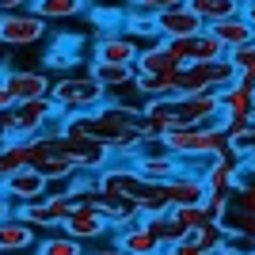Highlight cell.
Returning <instances> with one entry per match:
<instances>
[{
    "mask_svg": "<svg viewBox=\"0 0 255 255\" xmlns=\"http://www.w3.org/2000/svg\"><path fill=\"white\" fill-rule=\"evenodd\" d=\"M160 149L171 152L175 160L183 156H202V152H225L229 149V137H225V118H210L202 126H175L160 133Z\"/></svg>",
    "mask_w": 255,
    "mask_h": 255,
    "instance_id": "obj_1",
    "label": "cell"
},
{
    "mask_svg": "<svg viewBox=\"0 0 255 255\" xmlns=\"http://www.w3.org/2000/svg\"><path fill=\"white\" fill-rule=\"evenodd\" d=\"M50 103L57 107V115L76 118V115H88V111H99L107 103V88L92 73H76L50 88Z\"/></svg>",
    "mask_w": 255,
    "mask_h": 255,
    "instance_id": "obj_2",
    "label": "cell"
},
{
    "mask_svg": "<svg viewBox=\"0 0 255 255\" xmlns=\"http://www.w3.org/2000/svg\"><path fill=\"white\" fill-rule=\"evenodd\" d=\"M236 84V69L229 57L206 65H183L175 73V96H194V92H225Z\"/></svg>",
    "mask_w": 255,
    "mask_h": 255,
    "instance_id": "obj_3",
    "label": "cell"
},
{
    "mask_svg": "<svg viewBox=\"0 0 255 255\" xmlns=\"http://www.w3.org/2000/svg\"><path fill=\"white\" fill-rule=\"evenodd\" d=\"M57 115V107L50 99H34V103H15L0 115V126L11 141H31L46 129V122Z\"/></svg>",
    "mask_w": 255,
    "mask_h": 255,
    "instance_id": "obj_4",
    "label": "cell"
},
{
    "mask_svg": "<svg viewBox=\"0 0 255 255\" xmlns=\"http://www.w3.org/2000/svg\"><path fill=\"white\" fill-rule=\"evenodd\" d=\"M46 38V19L34 11H4L0 15V46L4 50H19V46H34Z\"/></svg>",
    "mask_w": 255,
    "mask_h": 255,
    "instance_id": "obj_5",
    "label": "cell"
},
{
    "mask_svg": "<svg viewBox=\"0 0 255 255\" xmlns=\"http://www.w3.org/2000/svg\"><path fill=\"white\" fill-rule=\"evenodd\" d=\"M0 84L8 88L11 107L15 103H34V99H50V76L34 73V69H4L0 73Z\"/></svg>",
    "mask_w": 255,
    "mask_h": 255,
    "instance_id": "obj_6",
    "label": "cell"
},
{
    "mask_svg": "<svg viewBox=\"0 0 255 255\" xmlns=\"http://www.w3.org/2000/svg\"><path fill=\"white\" fill-rule=\"evenodd\" d=\"M73 213V198L65 194H46L42 202H27V206H15V217L27 221L31 229H61V221Z\"/></svg>",
    "mask_w": 255,
    "mask_h": 255,
    "instance_id": "obj_7",
    "label": "cell"
},
{
    "mask_svg": "<svg viewBox=\"0 0 255 255\" xmlns=\"http://www.w3.org/2000/svg\"><path fill=\"white\" fill-rule=\"evenodd\" d=\"M61 149L76 160V168L80 171H99L111 160V149L99 145L96 137H88V133H76V129H61Z\"/></svg>",
    "mask_w": 255,
    "mask_h": 255,
    "instance_id": "obj_8",
    "label": "cell"
},
{
    "mask_svg": "<svg viewBox=\"0 0 255 255\" xmlns=\"http://www.w3.org/2000/svg\"><path fill=\"white\" fill-rule=\"evenodd\" d=\"M61 229H65V236H73V240H99V236H107V217L96 210L92 202H73V213L61 221Z\"/></svg>",
    "mask_w": 255,
    "mask_h": 255,
    "instance_id": "obj_9",
    "label": "cell"
},
{
    "mask_svg": "<svg viewBox=\"0 0 255 255\" xmlns=\"http://www.w3.org/2000/svg\"><path fill=\"white\" fill-rule=\"evenodd\" d=\"M0 191L8 194L15 206H27V202H42L46 194H50V183H46L34 168H19L15 175H8V179L0 183Z\"/></svg>",
    "mask_w": 255,
    "mask_h": 255,
    "instance_id": "obj_10",
    "label": "cell"
},
{
    "mask_svg": "<svg viewBox=\"0 0 255 255\" xmlns=\"http://www.w3.org/2000/svg\"><path fill=\"white\" fill-rule=\"evenodd\" d=\"M206 31L225 46V53H236V50H244V46L255 42V23L248 19L244 11H240V15H229V19H221V23H210Z\"/></svg>",
    "mask_w": 255,
    "mask_h": 255,
    "instance_id": "obj_11",
    "label": "cell"
},
{
    "mask_svg": "<svg viewBox=\"0 0 255 255\" xmlns=\"http://www.w3.org/2000/svg\"><path fill=\"white\" fill-rule=\"evenodd\" d=\"M206 23L194 15L187 4H179V8H168L156 15V34L160 38H194V34H202Z\"/></svg>",
    "mask_w": 255,
    "mask_h": 255,
    "instance_id": "obj_12",
    "label": "cell"
},
{
    "mask_svg": "<svg viewBox=\"0 0 255 255\" xmlns=\"http://www.w3.org/2000/svg\"><path fill=\"white\" fill-rule=\"evenodd\" d=\"M137 53H141V46L129 34H103L96 42V61H103V65H133Z\"/></svg>",
    "mask_w": 255,
    "mask_h": 255,
    "instance_id": "obj_13",
    "label": "cell"
},
{
    "mask_svg": "<svg viewBox=\"0 0 255 255\" xmlns=\"http://www.w3.org/2000/svg\"><path fill=\"white\" fill-rule=\"evenodd\" d=\"M160 187H164L168 206H198L206 198V183L202 179H191V175H171V179L160 183Z\"/></svg>",
    "mask_w": 255,
    "mask_h": 255,
    "instance_id": "obj_14",
    "label": "cell"
},
{
    "mask_svg": "<svg viewBox=\"0 0 255 255\" xmlns=\"http://www.w3.org/2000/svg\"><path fill=\"white\" fill-rule=\"evenodd\" d=\"M252 107H255V92L244 84H233L221 92V118L225 122H248L252 118Z\"/></svg>",
    "mask_w": 255,
    "mask_h": 255,
    "instance_id": "obj_15",
    "label": "cell"
},
{
    "mask_svg": "<svg viewBox=\"0 0 255 255\" xmlns=\"http://www.w3.org/2000/svg\"><path fill=\"white\" fill-rule=\"evenodd\" d=\"M115 248H118V252H126V255H156L160 252L156 236L145 229V221H137V225H129V229H122V233H115Z\"/></svg>",
    "mask_w": 255,
    "mask_h": 255,
    "instance_id": "obj_16",
    "label": "cell"
},
{
    "mask_svg": "<svg viewBox=\"0 0 255 255\" xmlns=\"http://www.w3.org/2000/svg\"><path fill=\"white\" fill-rule=\"evenodd\" d=\"M34 229L19 217H8V221H0V255H11V252H27L34 248Z\"/></svg>",
    "mask_w": 255,
    "mask_h": 255,
    "instance_id": "obj_17",
    "label": "cell"
},
{
    "mask_svg": "<svg viewBox=\"0 0 255 255\" xmlns=\"http://www.w3.org/2000/svg\"><path fill=\"white\" fill-rule=\"evenodd\" d=\"M141 221H145V229L156 236L160 252H164V248H175V244H183V240H187V229H183V225L171 217V210H168V213H156V217H141Z\"/></svg>",
    "mask_w": 255,
    "mask_h": 255,
    "instance_id": "obj_18",
    "label": "cell"
},
{
    "mask_svg": "<svg viewBox=\"0 0 255 255\" xmlns=\"http://www.w3.org/2000/svg\"><path fill=\"white\" fill-rule=\"evenodd\" d=\"M133 73H179V65L171 61V53L164 50V42H156V46H145L137 53Z\"/></svg>",
    "mask_w": 255,
    "mask_h": 255,
    "instance_id": "obj_19",
    "label": "cell"
},
{
    "mask_svg": "<svg viewBox=\"0 0 255 255\" xmlns=\"http://www.w3.org/2000/svg\"><path fill=\"white\" fill-rule=\"evenodd\" d=\"M187 8L198 15V19L210 27V23H221L229 19V15H240V8H236V0H187Z\"/></svg>",
    "mask_w": 255,
    "mask_h": 255,
    "instance_id": "obj_20",
    "label": "cell"
},
{
    "mask_svg": "<svg viewBox=\"0 0 255 255\" xmlns=\"http://www.w3.org/2000/svg\"><path fill=\"white\" fill-rule=\"evenodd\" d=\"M31 11L42 19H69L88 11V0H31Z\"/></svg>",
    "mask_w": 255,
    "mask_h": 255,
    "instance_id": "obj_21",
    "label": "cell"
},
{
    "mask_svg": "<svg viewBox=\"0 0 255 255\" xmlns=\"http://www.w3.org/2000/svg\"><path fill=\"white\" fill-rule=\"evenodd\" d=\"M122 34H129L133 42L137 38H160L156 34V15H149V11H137V8H129L126 15H122Z\"/></svg>",
    "mask_w": 255,
    "mask_h": 255,
    "instance_id": "obj_22",
    "label": "cell"
},
{
    "mask_svg": "<svg viewBox=\"0 0 255 255\" xmlns=\"http://www.w3.org/2000/svg\"><path fill=\"white\" fill-rule=\"evenodd\" d=\"M19 168H27V141H0V183Z\"/></svg>",
    "mask_w": 255,
    "mask_h": 255,
    "instance_id": "obj_23",
    "label": "cell"
},
{
    "mask_svg": "<svg viewBox=\"0 0 255 255\" xmlns=\"http://www.w3.org/2000/svg\"><path fill=\"white\" fill-rule=\"evenodd\" d=\"M187 46H191V65H206V61H221V57H229V53H225V46L217 42L210 31L194 34Z\"/></svg>",
    "mask_w": 255,
    "mask_h": 255,
    "instance_id": "obj_24",
    "label": "cell"
},
{
    "mask_svg": "<svg viewBox=\"0 0 255 255\" xmlns=\"http://www.w3.org/2000/svg\"><path fill=\"white\" fill-rule=\"evenodd\" d=\"M133 206H137L141 217H156V213H168V210H171L160 183H145V187H141V194L133 198Z\"/></svg>",
    "mask_w": 255,
    "mask_h": 255,
    "instance_id": "obj_25",
    "label": "cell"
},
{
    "mask_svg": "<svg viewBox=\"0 0 255 255\" xmlns=\"http://www.w3.org/2000/svg\"><path fill=\"white\" fill-rule=\"evenodd\" d=\"M92 76H96L107 92H115V88L129 84L137 73H133V65H103V61H96V65H92Z\"/></svg>",
    "mask_w": 255,
    "mask_h": 255,
    "instance_id": "obj_26",
    "label": "cell"
},
{
    "mask_svg": "<svg viewBox=\"0 0 255 255\" xmlns=\"http://www.w3.org/2000/svg\"><path fill=\"white\" fill-rule=\"evenodd\" d=\"M217 229H221V233H240V236H255V213L240 210V206H229V210H225V217L217 221Z\"/></svg>",
    "mask_w": 255,
    "mask_h": 255,
    "instance_id": "obj_27",
    "label": "cell"
},
{
    "mask_svg": "<svg viewBox=\"0 0 255 255\" xmlns=\"http://www.w3.org/2000/svg\"><path fill=\"white\" fill-rule=\"evenodd\" d=\"M229 152V149H225ZM225 152H202V156H183V160H175L179 164V175H191V179H206L213 171V164L225 156Z\"/></svg>",
    "mask_w": 255,
    "mask_h": 255,
    "instance_id": "obj_28",
    "label": "cell"
},
{
    "mask_svg": "<svg viewBox=\"0 0 255 255\" xmlns=\"http://www.w3.org/2000/svg\"><path fill=\"white\" fill-rule=\"evenodd\" d=\"M34 255H84V244L61 233V236H46V240H38V244H34Z\"/></svg>",
    "mask_w": 255,
    "mask_h": 255,
    "instance_id": "obj_29",
    "label": "cell"
},
{
    "mask_svg": "<svg viewBox=\"0 0 255 255\" xmlns=\"http://www.w3.org/2000/svg\"><path fill=\"white\" fill-rule=\"evenodd\" d=\"M171 217L187 229V233H198V229H206V225H213V217L206 213V206H171Z\"/></svg>",
    "mask_w": 255,
    "mask_h": 255,
    "instance_id": "obj_30",
    "label": "cell"
},
{
    "mask_svg": "<svg viewBox=\"0 0 255 255\" xmlns=\"http://www.w3.org/2000/svg\"><path fill=\"white\" fill-rule=\"evenodd\" d=\"M183 244H191L194 252L202 255L206 248L221 244V229H217V225H206V229H198V233H187V240H183Z\"/></svg>",
    "mask_w": 255,
    "mask_h": 255,
    "instance_id": "obj_31",
    "label": "cell"
},
{
    "mask_svg": "<svg viewBox=\"0 0 255 255\" xmlns=\"http://www.w3.org/2000/svg\"><path fill=\"white\" fill-rule=\"evenodd\" d=\"M221 248L229 255H255V236H240V233H221Z\"/></svg>",
    "mask_w": 255,
    "mask_h": 255,
    "instance_id": "obj_32",
    "label": "cell"
},
{
    "mask_svg": "<svg viewBox=\"0 0 255 255\" xmlns=\"http://www.w3.org/2000/svg\"><path fill=\"white\" fill-rule=\"evenodd\" d=\"M137 11H149V15H160V11L168 8H179V4H187V0H129Z\"/></svg>",
    "mask_w": 255,
    "mask_h": 255,
    "instance_id": "obj_33",
    "label": "cell"
},
{
    "mask_svg": "<svg viewBox=\"0 0 255 255\" xmlns=\"http://www.w3.org/2000/svg\"><path fill=\"white\" fill-rule=\"evenodd\" d=\"M240 198H236V206L240 210H248V213H255V179H240Z\"/></svg>",
    "mask_w": 255,
    "mask_h": 255,
    "instance_id": "obj_34",
    "label": "cell"
},
{
    "mask_svg": "<svg viewBox=\"0 0 255 255\" xmlns=\"http://www.w3.org/2000/svg\"><path fill=\"white\" fill-rule=\"evenodd\" d=\"M8 217H15V202H11L8 194L0 191V221H8Z\"/></svg>",
    "mask_w": 255,
    "mask_h": 255,
    "instance_id": "obj_35",
    "label": "cell"
},
{
    "mask_svg": "<svg viewBox=\"0 0 255 255\" xmlns=\"http://www.w3.org/2000/svg\"><path fill=\"white\" fill-rule=\"evenodd\" d=\"M23 4H27V0H0V15H4V11H23Z\"/></svg>",
    "mask_w": 255,
    "mask_h": 255,
    "instance_id": "obj_36",
    "label": "cell"
},
{
    "mask_svg": "<svg viewBox=\"0 0 255 255\" xmlns=\"http://www.w3.org/2000/svg\"><path fill=\"white\" fill-rule=\"evenodd\" d=\"M8 107H11V96H8V88L0 84V115H4V111H8Z\"/></svg>",
    "mask_w": 255,
    "mask_h": 255,
    "instance_id": "obj_37",
    "label": "cell"
},
{
    "mask_svg": "<svg viewBox=\"0 0 255 255\" xmlns=\"http://www.w3.org/2000/svg\"><path fill=\"white\" fill-rule=\"evenodd\" d=\"M84 255H126V252H118V248L111 244V248H99V252H84Z\"/></svg>",
    "mask_w": 255,
    "mask_h": 255,
    "instance_id": "obj_38",
    "label": "cell"
},
{
    "mask_svg": "<svg viewBox=\"0 0 255 255\" xmlns=\"http://www.w3.org/2000/svg\"><path fill=\"white\" fill-rule=\"evenodd\" d=\"M202 255H229V252H225V248H221V244H213V248H206V252H202Z\"/></svg>",
    "mask_w": 255,
    "mask_h": 255,
    "instance_id": "obj_39",
    "label": "cell"
},
{
    "mask_svg": "<svg viewBox=\"0 0 255 255\" xmlns=\"http://www.w3.org/2000/svg\"><path fill=\"white\" fill-rule=\"evenodd\" d=\"M252 4H255V0H236V8H240V11H244V8H252Z\"/></svg>",
    "mask_w": 255,
    "mask_h": 255,
    "instance_id": "obj_40",
    "label": "cell"
},
{
    "mask_svg": "<svg viewBox=\"0 0 255 255\" xmlns=\"http://www.w3.org/2000/svg\"><path fill=\"white\" fill-rule=\"evenodd\" d=\"M244 15H248V19L255 23V4H252V8H244Z\"/></svg>",
    "mask_w": 255,
    "mask_h": 255,
    "instance_id": "obj_41",
    "label": "cell"
},
{
    "mask_svg": "<svg viewBox=\"0 0 255 255\" xmlns=\"http://www.w3.org/2000/svg\"><path fill=\"white\" fill-rule=\"evenodd\" d=\"M0 141H8V133H4V126H0Z\"/></svg>",
    "mask_w": 255,
    "mask_h": 255,
    "instance_id": "obj_42",
    "label": "cell"
},
{
    "mask_svg": "<svg viewBox=\"0 0 255 255\" xmlns=\"http://www.w3.org/2000/svg\"><path fill=\"white\" fill-rule=\"evenodd\" d=\"M0 73H4V69H0Z\"/></svg>",
    "mask_w": 255,
    "mask_h": 255,
    "instance_id": "obj_43",
    "label": "cell"
}]
</instances>
